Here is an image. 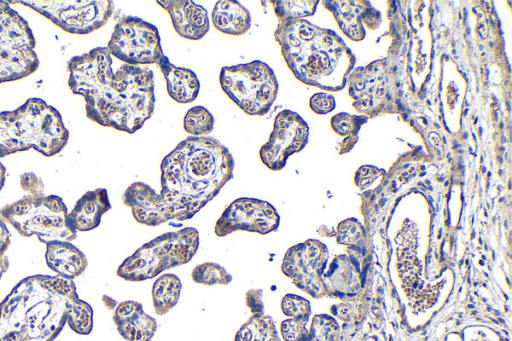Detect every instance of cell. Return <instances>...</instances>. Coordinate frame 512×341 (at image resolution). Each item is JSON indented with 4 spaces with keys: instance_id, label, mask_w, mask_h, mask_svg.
<instances>
[{
    "instance_id": "cell-27",
    "label": "cell",
    "mask_w": 512,
    "mask_h": 341,
    "mask_svg": "<svg viewBox=\"0 0 512 341\" xmlns=\"http://www.w3.org/2000/svg\"><path fill=\"white\" fill-rule=\"evenodd\" d=\"M281 309L289 318L308 320L310 315L309 302L297 295L287 294L281 301Z\"/></svg>"
},
{
    "instance_id": "cell-3",
    "label": "cell",
    "mask_w": 512,
    "mask_h": 341,
    "mask_svg": "<svg viewBox=\"0 0 512 341\" xmlns=\"http://www.w3.org/2000/svg\"><path fill=\"white\" fill-rule=\"evenodd\" d=\"M80 335L93 328V310L73 280L33 275L20 280L0 303V341H53L65 324Z\"/></svg>"
},
{
    "instance_id": "cell-11",
    "label": "cell",
    "mask_w": 512,
    "mask_h": 341,
    "mask_svg": "<svg viewBox=\"0 0 512 341\" xmlns=\"http://www.w3.org/2000/svg\"><path fill=\"white\" fill-rule=\"evenodd\" d=\"M106 47L113 57L132 66H158L167 57L157 27L134 16L117 18Z\"/></svg>"
},
{
    "instance_id": "cell-33",
    "label": "cell",
    "mask_w": 512,
    "mask_h": 341,
    "mask_svg": "<svg viewBox=\"0 0 512 341\" xmlns=\"http://www.w3.org/2000/svg\"><path fill=\"white\" fill-rule=\"evenodd\" d=\"M22 189L30 196L44 195V184L34 173H24L20 177Z\"/></svg>"
},
{
    "instance_id": "cell-8",
    "label": "cell",
    "mask_w": 512,
    "mask_h": 341,
    "mask_svg": "<svg viewBox=\"0 0 512 341\" xmlns=\"http://www.w3.org/2000/svg\"><path fill=\"white\" fill-rule=\"evenodd\" d=\"M219 83L228 98L250 116L266 115L278 92L275 73L260 60L223 67Z\"/></svg>"
},
{
    "instance_id": "cell-31",
    "label": "cell",
    "mask_w": 512,
    "mask_h": 341,
    "mask_svg": "<svg viewBox=\"0 0 512 341\" xmlns=\"http://www.w3.org/2000/svg\"><path fill=\"white\" fill-rule=\"evenodd\" d=\"M309 106L314 113L323 115L335 109L336 101L332 94L319 92L310 97Z\"/></svg>"
},
{
    "instance_id": "cell-30",
    "label": "cell",
    "mask_w": 512,
    "mask_h": 341,
    "mask_svg": "<svg viewBox=\"0 0 512 341\" xmlns=\"http://www.w3.org/2000/svg\"><path fill=\"white\" fill-rule=\"evenodd\" d=\"M331 126L337 134L346 136L357 132L360 127V120L347 113H340L332 118Z\"/></svg>"
},
{
    "instance_id": "cell-35",
    "label": "cell",
    "mask_w": 512,
    "mask_h": 341,
    "mask_svg": "<svg viewBox=\"0 0 512 341\" xmlns=\"http://www.w3.org/2000/svg\"><path fill=\"white\" fill-rule=\"evenodd\" d=\"M5 176H6V169H5L4 165L2 164V162L0 161V191L2 190V188L5 184Z\"/></svg>"
},
{
    "instance_id": "cell-4",
    "label": "cell",
    "mask_w": 512,
    "mask_h": 341,
    "mask_svg": "<svg viewBox=\"0 0 512 341\" xmlns=\"http://www.w3.org/2000/svg\"><path fill=\"white\" fill-rule=\"evenodd\" d=\"M274 38L299 81L333 91L345 86L354 57L333 31L299 19L278 23Z\"/></svg>"
},
{
    "instance_id": "cell-24",
    "label": "cell",
    "mask_w": 512,
    "mask_h": 341,
    "mask_svg": "<svg viewBox=\"0 0 512 341\" xmlns=\"http://www.w3.org/2000/svg\"><path fill=\"white\" fill-rule=\"evenodd\" d=\"M183 128L193 137H203L212 132L214 117L205 107L194 106L185 114Z\"/></svg>"
},
{
    "instance_id": "cell-12",
    "label": "cell",
    "mask_w": 512,
    "mask_h": 341,
    "mask_svg": "<svg viewBox=\"0 0 512 341\" xmlns=\"http://www.w3.org/2000/svg\"><path fill=\"white\" fill-rule=\"evenodd\" d=\"M309 127L303 118L291 110L279 112L268 141L259 150L262 163L270 170H281L287 159L307 144Z\"/></svg>"
},
{
    "instance_id": "cell-6",
    "label": "cell",
    "mask_w": 512,
    "mask_h": 341,
    "mask_svg": "<svg viewBox=\"0 0 512 341\" xmlns=\"http://www.w3.org/2000/svg\"><path fill=\"white\" fill-rule=\"evenodd\" d=\"M199 247V233L193 227L164 233L139 247L118 267L117 275L130 282L156 277L164 270L191 261Z\"/></svg>"
},
{
    "instance_id": "cell-23",
    "label": "cell",
    "mask_w": 512,
    "mask_h": 341,
    "mask_svg": "<svg viewBox=\"0 0 512 341\" xmlns=\"http://www.w3.org/2000/svg\"><path fill=\"white\" fill-rule=\"evenodd\" d=\"M280 22L299 20L314 14L318 1H270Z\"/></svg>"
},
{
    "instance_id": "cell-25",
    "label": "cell",
    "mask_w": 512,
    "mask_h": 341,
    "mask_svg": "<svg viewBox=\"0 0 512 341\" xmlns=\"http://www.w3.org/2000/svg\"><path fill=\"white\" fill-rule=\"evenodd\" d=\"M333 2L335 11L333 14L337 18L341 30L351 39L360 40L364 36V31L361 25L360 15L357 11H352V5H346V2Z\"/></svg>"
},
{
    "instance_id": "cell-26",
    "label": "cell",
    "mask_w": 512,
    "mask_h": 341,
    "mask_svg": "<svg viewBox=\"0 0 512 341\" xmlns=\"http://www.w3.org/2000/svg\"><path fill=\"white\" fill-rule=\"evenodd\" d=\"M191 277L194 282L204 285H227L232 281V275L220 264L206 262L193 268Z\"/></svg>"
},
{
    "instance_id": "cell-10",
    "label": "cell",
    "mask_w": 512,
    "mask_h": 341,
    "mask_svg": "<svg viewBox=\"0 0 512 341\" xmlns=\"http://www.w3.org/2000/svg\"><path fill=\"white\" fill-rule=\"evenodd\" d=\"M9 4H22L65 32L76 35L90 34L103 27L114 12L110 0H17Z\"/></svg>"
},
{
    "instance_id": "cell-32",
    "label": "cell",
    "mask_w": 512,
    "mask_h": 341,
    "mask_svg": "<svg viewBox=\"0 0 512 341\" xmlns=\"http://www.w3.org/2000/svg\"><path fill=\"white\" fill-rule=\"evenodd\" d=\"M10 246V233L5 221L0 217V280L9 268V260L5 255Z\"/></svg>"
},
{
    "instance_id": "cell-2",
    "label": "cell",
    "mask_w": 512,
    "mask_h": 341,
    "mask_svg": "<svg viewBox=\"0 0 512 341\" xmlns=\"http://www.w3.org/2000/svg\"><path fill=\"white\" fill-rule=\"evenodd\" d=\"M107 47H96L67 63L68 86L82 96L93 122L133 134L152 116L154 74L146 66L123 63L113 69Z\"/></svg>"
},
{
    "instance_id": "cell-29",
    "label": "cell",
    "mask_w": 512,
    "mask_h": 341,
    "mask_svg": "<svg viewBox=\"0 0 512 341\" xmlns=\"http://www.w3.org/2000/svg\"><path fill=\"white\" fill-rule=\"evenodd\" d=\"M337 330V324L324 316H315L309 332L310 341H332Z\"/></svg>"
},
{
    "instance_id": "cell-21",
    "label": "cell",
    "mask_w": 512,
    "mask_h": 341,
    "mask_svg": "<svg viewBox=\"0 0 512 341\" xmlns=\"http://www.w3.org/2000/svg\"><path fill=\"white\" fill-rule=\"evenodd\" d=\"M182 283L175 274L159 276L152 286V301L156 314L168 313L178 302Z\"/></svg>"
},
{
    "instance_id": "cell-1",
    "label": "cell",
    "mask_w": 512,
    "mask_h": 341,
    "mask_svg": "<svg viewBox=\"0 0 512 341\" xmlns=\"http://www.w3.org/2000/svg\"><path fill=\"white\" fill-rule=\"evenodd\" d=\"M161 191L134 182L124 191L123 203L134 219L146 226L191 219L233 178L229 150L212 137H188L160 165Z\"/></svg>"
},
{
    "instance_id": "cell-22",
    "label": "cell",
    "mask_w": 512,
    "mask_h": 341,
    "mask_svg": "<svg viewBox=\"0 0 512 341\" xmlns=\"http://www.w3.org/2000/svg\"><path fill=\"white\" fill-rule=\"evenodd\" d=\"M234 341H280L272 318L263 314H252L239 328Z\"/></svg>"
},
{
    "instance_id": "cell-7",
    "label": "cell",
    "mask_w": 512,
    "mask_h": 341,
    "mask_svg": "<svg viewBox=\"0 0 512 341\" xmlns=\"http://www.w3.org/2000/svg\"><path fill=\"white\" fill-rule=\"evenodd\" d=\"M67 207L56 195H26L0 209V217L23 237L36 236L45 245L73 241L77 232L67 225Z\"/></svg>"
},
{
    "instance_id": "cell-28",
    "label": "cell",
    "mask_w": 512,
    "mask_h": 341,
    "mask_svg": "<svg viewBox=\"0 0 512 341\" xmlns=\"http://www.w3.org/2000/svg\"><path fill=\"white\" fill-rule=\"evenodd\" d=\"M307 321L296 318L282 321L280 325L282 341H310L309 331L306 329Z\"/></svg>"
},
{
    "instance_id": "cell-14",
    "label": "cell",
    "mask_w": 512,
    "mask_h": 341,
    "mask_svg": "<svg viewBox=\"0 0 512 341\" xmlns=\"http://www.w3.org/2000/svg\"><path fill=\"white\" fill-rule=\"evenodd\" d=\"M322 251L317 241H306L292 246L283 257L282 272L300 289L318 292L317 273L321 265Z\"/></svg>"
},
{
    "instance_id": "cell-34",
    "label": "cell",
    "mask_w": 512,
    "mask_h": 341,
    "mask_svg": "<svg viewBox=\"0 0 512 341\" xmlns=\"http://www.w3.org/2000/svg\"><path fill=\"white\" fill-rule=\"evenodd\" d=\"M245 302L252 314H263L264 305L262 301V290L251 289L245 295Z\"/></svg>"
},
{
    "instance_id": "cell-9",
    "label": "cell",
    "mask_w": 512,
    "mask_h": 341,
    "mask_svg": "<svg viewBox=\"0 0 512 341\" xmlns=\"http://www.w3.org/2000/svg\"><path fill=\"white\" fill-rule=\"evenodd\" d=\"M38 67L28 23L8 2L0 1V84L25 78Z\"/></svg>"
},
{
    "instance_id": "cell-18",
    "label": "cell",
    "mask_w": 512,
    "mask_h": 341,
    "mask_svg": "<svg viewBox=\"0 0 512 341\" xmlns=\"http://www.w3.org/2000/svg\"><path fill=\"white\" fill-rule=\"evenodd\" d=\"M45 261L47 266L66 279L79 277L87 268V258L71 242L53 241L46 244Z\"/></svg>"
},
{
    "instance_id": "cell-5",
    "label": "cell",
    "mask_w": 512,
    "mask_h": 341,
    "mask_svg": "<svg viewBox=\"0 0 512 341\" xmlns=\"http://www.w3.org/2000/svg\"><path fill=\"white\" fill-rule=\"evenodd\" d=\"M69 138L60 113L40 98H30L13 111L0 112V157L34 149L58 154Z\"/></svg>"
},
{
    "instance_id": "cell-19",
    "label": "cell",
    "mask_w": 512,
    "mask_h": 341,
    "mask_svg": "<svg viewBox=\"0 0 512 341\" xmlns=\"http://www.w3.org/2000/svg\"><path fill=\"white\" fill-rule=\"evenodd\" d=\"M166 81L168 95L176 102H193L199 93L200 83L197 75L188 68L173 65L166 57L159 65Z\"/></svg>"
},
{
    "instance_id": "cell-13",
    "label": "cell",
    "mask_w": 512,
    "mask_h": 341,
    "mask_svg": "<svg viewBox=\"0 0 512 341\" xmlns=\"http://www.w3.org/2000/svg\"><path fill=\"white\" fill-rule=\"evenodd\" d=\"M280 216L267 201L242 197L231 202L217 220L214 232L224 237L236 231H248L265 235L275 231Z\"/></svg>"
},
{
    "instance_id": "cell-16",
    "label": "cell",
    "mask_w": 512,
    "mask_h": 341,
    "mask_svg": "<svg viewBox=\"0 0 512 341\" xmlns=\"http://www.w3.org/2000/svg\"><path fill=\"white\" fill-rule=\"evenodd\" d=\"M113 321L127 341H150L157 330L156 320L143 311L141 303L132 300L116 304Z\"/></svg>"
},
{
    "instance_id": "cell-17",
    "label": "cell",
    "mask_w": 512,
    "mask_h": 341,
    "mask_svg": "<svg viewBox=\"0 0 512 341\" xmlns=\"http://www.w3.org/2000/svg\"><path fill=\"white\" fill-rule=\"evenodd\" d=\"M111 209L107 190L86 192L67 214V225L75 232L90 231L99 226L101 217Z\"/></svg>"
},
{
    "instance_id": "cell-15",
    "label": "cell",
    "mask_w": 512,
    "mask_h": 341,
    "mask_svg": "<svg viewBox=\"0 0 512 341\" xmlns=\"http://www.w3.org/2000/svg\"><path fill=\"white\" fill-rule=\"evenodd\" d=\"M170 16L176 33L188 40H200L209 31L207 10L191 0H158Z\"/></svg>"
},
{
    "instance_id": "cell-20",
    "label": "cell",
    "mask_w": 512,
    "mask_h": 341,
    "mask_svg": "<svg viewBox=\"0 0 512 341\" xmlns=\"http://www.w3.org/2000/svg\"><path fill=\"white\" fill-rule=\"evenodd\" d=\"M211 19L215 29L232 36L244 35L251 26L249 11L238 1L221 0L216 2Z\"/></svg>"
}]
</instances>
